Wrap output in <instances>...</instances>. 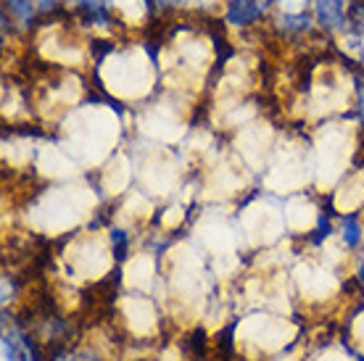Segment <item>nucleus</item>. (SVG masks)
<instances>
[{"label":"nucleus","mask_w":364,"mask_h":361,"mask_svg":"<svg viewBox=\"0 0 364 361\" xmlns=\"http://www.w3.org/2000/svg\"><path fill=\"white\" fill-rule=\"evenodd\" d=\"M274 27L285 37L306 35V32H311V27H314V14H309L306 9L282 11V14H277V18H274Z\"/></svg>","instance_id":"3"},{"label":"nucleus","mask_w":364,"mask_h":361,"mask_svg":"<svg viewBox=\"0 0 364 361\" xmlns=\"http://www.w3.org/2000/svg\"><path fill=\"white\" fill-rule=\"evenodd\" d=\"M359 117L364 122V82H359Z\"/></svg>","instance_id":"9"},{"label":"nucleus","mask_w":364,"mask_h":361,"mask_svg":"<svg viewBox=\"0 0 364 361\" xmlns=\"http://www.w3.org/2000/svg\"><path fill=\"white\" fill-rule=\"evenodd\" d=\"M346 40L351 50L364 61V0H348V29Z\"/></svg>","instance_id":"4"},{"label":"nucleus","mask_w":364,"mask_h":361,"mask_svg":"<svg viewBox=\"0 0 364 361\" xmlns=\"http://www.w3.org/2000/svg\"><path fill=\"white\" fill-rule=\"evenodd\" d=\"M3 3H6V14H11V18L18 21L21 27H29L37 18L35 0H3Z\"/></svg>","instance_id":"5"},{"label":"nucleus","mask_w":364,"mask_h":361,"mask_svg":"<svg viewBox=\"0 0 364 361\" xmlns=\"http://www.w3.org/2000/svg\"><path fill=\"white\" fill-rule=\"evenodd\" d=\"M156 9H177L182 3H191V0H154Z\"/></svg>","instance_id":"8"},{"label":"nucleus","mask_w":364,"mask_h":361,"mask_svg":"<svg viewBox=\"0 0 364 361\" xmlns=\"http://www.w3.org/2000/svg\"><path fill=\"white\" fill-rule=\"evenodd\" d=\"M314 24L328 35H346L348 29V0H311Z\"/></svg>","instance_id":"2"},{"label":"nucleus","mask_w":364,"mask_h":361,"mask_svg":"<svg viewBox=\"0 0 364 361\" xmlns=\"http://www.w3.org/2000/svg\"><path fill=\"white\" fill-rule=\"evenodd\" d=\"M277 0H228L225 3V21L235 29H251L264 21Z\"/></svg>","instance_id":"1"},{"label":"nucleus","mask_w":364,"mask_h":361,"mask_svg":"<svg viewBox=\"0 0 364 361\" xmlns=\"http://www.w3.org/2000/svg\"><path fill=\"white\" fill-rule=\"evenodd\" d=\"M341 240H343V245L346 248H359L364 240V230L362 225H359V219L354 217V214H348L346 219H343V225H341Z\"/></svg>","instance_id":"6"},{"label":"nucleus","mask_w":364,"mask_h":361,"mask_svg":"<svg viewBox=\"0 0 364 361\" xmlns=\"http://www.w3.org/2000/svg\"><path fill=\"white\" fill-rule=\"evenodd\" d=\"M359 277H362V282H364V266H362V269H359Z\"/></svg>","instance_id":"10"},{"label":"nucleus","mask_w":364,"mask_h":361,"mask_svg":"<svg viewBox=\"0 0 364 361\" xmlns=\"http://www.w3.org/2000/svg\"><path fill=\"white\" fill-rule=\"evenodd\" d=\"M129 243H132L129 232L119 230V227H114V230H111V248H114V256H117V262H124V259H127Z\"/></svg>","instance_id":"7"}]
</instances>
